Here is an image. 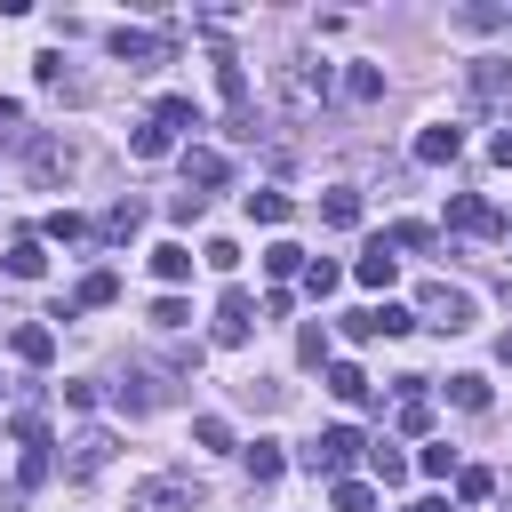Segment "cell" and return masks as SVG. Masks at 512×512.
Masks as SVG:
<instances>
[{"instance_id": "14", "label": "cell", "mask_w": 512, "mask_h": 512, "mask_svg": "<svg viewBox=\"0 0 512 512\" xmlns=\"http://www.w3.org/2000/svg\"><path fill=\"white\" fill-rule=\"evenodd\" d=\"M216 184H224V152H184V192H200V200H208Z\"/></svg>"}, {"instance_id": "31", "label": "cell", "mask_w": 512, "mask_h": 512, "mask_svg": "<svg viewBox=\"0 0 512 512\" xmlns=\"http://www.w3.org/2000/svg\"><path fill=\"white\" fill-rule=\"evenodd\" d=\"M296 360H304V368H328V328H320V320L296 328Z\"/></svg>"}, {"instance_id": "34", "label": "cell", "mask_w": 512, "mask_h": 512, "mask_svg": "<svg viewBox=\"0 0 512 512\" xmlns=\"http://www.w3.org/2000/svg\"><path fill=\"white\" fill-rule=\"evenodd\" d=\"M416 472H424V480H448V472H456V448H448V440H432V448L416 456Z\"/></svg>"}, {"instance_id": "32", "label": "cell", "mask_w": 512, "mask_h": 512, "mask_svg": "<svg viewBox=\"0 0 512 512\" xmlns=\"http://www.w3.org/2000/svg\"><path fill=\"white\" fill-rule=\"evenodd\" d=\"M328 504H336V512H376V488H368V480H336Z\"/></svg>"}, {"instance_id": "28", "label": "cell", "mask_w": 512, "mask_h": 512, "mask_svg": "<svg viewBox=\"0 0 512 512\" xmlns=\"http://www.w3.org/2000/svg\"><path fill=\"white\" fill-rule=\"evenodd\" d=\"M40 232H48V240H64V248H80V240H88V216H72V208H56V216H48Z\"/></svg>"}, {"instance_id": "36", "label": "cell", "mask_w": 512, "mask_h": 512, "mask_svg": "<svg viewBox=\"0 0 512 512\" xmlns=\"http://www.w3.org/2000/svg\"><path fill=\"white\" fill-rule=\"evenodd\" d=\"M456 496H464V504H480V496H496V472H480V464H472V472H456Z\"/></svg>"}, {"instance_id": "33", "label": "cell", "mask_w": 512, "mask_h": 512, "mask_svg": "<svg viewBox=\"0 0 512 512\" xmlns=\"http://www.w3.org/2000/svg\"><path fill=\"white\" fill-rule=\"evenodd\" d=\"M248 216L256 224H288V192H248Z\"/></svg>"}, {"instance_id": "16", "label": "cell", "mask_w": 512, "mask_h": 512, "mask_svg": "<svg viewBox=\"0 0 512 512\" xmlns=\"http://www.w3.org/2000/svg\"><path fill=\"white\" fill-rule=\"evenodd\" d=\"M128 512H184V480H144L128 496Z\"/></svg>"}, {"instance_id": "7", "label": "cell", "mask_w": 512, "mask_h": 512, "mask_svg": "<svg viewBox=\"0 0 512 512\" xmlns=\"http://www.w3.org/2000/svg\"><path fill=\"white\" fill-rule=\"evenodd\" d=\"M448 224H456V232H504V216H496L480 192H456V200H448Z\"/></svg>"}, {"instance_id": "5", "label": "cell", "mask_w": 512, "mask_h": 512, "mask_svg": "<svg viewBox=\"0 0 512 512\" xmlns=\"http://www.w3.org/2000/svg\"><path fill=\"white\" fill-rule=\"evenodd\" d=\"M248 328H256L248 288H224V304H216V344H248Z\"/></svg>"}, {"instance_id": "42", "label": "cell", "mask_w": 512, "mask_h": 512, "mask_svg": "<svg viewBox=\"0 0 512 512\" xmlns=\"http://www.w3.org/2000/svg\"><path fill=\"white\" fill-rule=\"evenodd\" d=\"M488 152H496V160H504V168H512V128H504V136H496V144H488Z\"/></svg>"}, {"instance_id": "3", "label": "cell", "mask_w": 512, "mask_h": 512, "mask_svg": "<svg viewBox=\"0 0 512 512\" xmlns=\"http://www.w3.org/2000/svg\"><path fill=\"white\" fill-rule=\"evenodd\" d=\"M424 320L456 336V328H472V296H464V288H448V280H432V288H424Z\"/></svg>"}, {"instance_id": "23", "label": "cell", "mask_w": 512, "mask_h": 512, "mask_svg": "<svg viewBox=\"0 0 512 512\" xmlns=\"http://www.w3.org/2000/svg\"><path fill=\"white\" fill-rule=\"evenodd\" d=\"M368 472H376L384 488H400V480H408V456H400L392 440H376V448H368Z\"/></svg>"}, {"instance_id": "25", "label": "cell", "mask_w": 512, "mask_h": 512, "mask_svg": "<svg viewBox=\"0 0 512 512\" xmlns=\"http://www.w3.org/2000/svg\"><path fill=\"white\" fill-rule=\"evenodd\" d=\"M112 296H120V272H88V280L72 288V312H80V304H112Z\"/></svg>"}, {"instance_id": "13", "label": "cell", "mask_w": 512, "mask_h": 512, "mask_svg": "<svg viewBox=\"0 0 512 512\" xmlns=\"http://www.w3.org/2000/svg\"><path fill=\"white\" fill-rule=\"evenodd\" d=\"M464 88H472V96H480V104H496V96H504V88H512V64H504V56H480V64H472V80H464Z\"/></svg>"}, {"instance_id": "11", "label": "cell", "mask_w": 512, "mask_h": 512, "mask_svg": "<svg viewBox=\"0 0 512 512\" xmlns=\"http://www.w3.org/2000/svg\"><path fill=\"white\" fill-rule=\"evenodd\" d=\"M104 464H112V432H80L64 472H72V480H88V472H104Z\"/></svg>"}, {"instance_id": "17", "label": "cell", "mask_w": 512, "mask_h": 512, "mask_svg": "<svg viewBox=\"0 0 512 512\" xmlns=\"http://www.w3.org/2000/svg\"><path fill=\"white\" fill-rule=\"evenodd\" d=\"M32 176H40V184H56V176H72V144H56V136H40V144H32Z\"/></svg>"}, {"instance_id": "35", "label": "cell", "mask_w": 512, "mask_h": 512, "mask_svg": "<svg viewBox=\"0 0 512 512\" xmlns=\"http://www.w3.org/2000/svg\"><path fill=\"white\" fill-rule=\"evenodd\" d=\"M400 432H432V400H424V392L400 400Z\"/></svg>"}, {"instance_id": "24", "label": "cell", "mask_w": 512, "mask_h": 512, "mask_svg": "<svg viewBox=\"0 0 512 512\" xmlns=\"http://www.w3.org/2000/svg\"><path fill=\"white\" fill-rule=\"evenodd\" d=\"M168 144H176V136H168L160 120H144V128L128 136V152H136V160H168Z\"/></svg>"}, {"instance_id": "44", "label": "cell", "mask_w": 512, "mask_h": 512, "mask_svg": "<svg viewBox=\"0 0 512 512\" xmlns=\"http://www.w3.org/2000/svg\"><path fill=\"white\" fill-rule=\"evenodd\" d=\"M504 24H512V16H504Z\"/></svg>"}, {"instance_id": "22", "label": "cell", "mask_w": 512, "mask_h": 512, "mask_svg": "<svg viewBox=\"0 0 512 512\" xmlns=\"http://www.w3.org/2000/svg\"><path fill=\"white\" fill-rule=\"evenodd\" d=\"M152 120L176 136V128H200V104H192V96H160V104H152Z\"/></svg>"}, {"instance_id": "20", "label": "cell", "mask_w": 512, "mask_h": 512, "mask_svg": "<svg viewBox=\"0 0 512 512\" xmlns=\"http://www.w3.org/2000/svg\"><path fill=\"white\" fill-rule=\"evenodd\" d=\"M280 472H288V456H280V440H256V448H248V480H256V488H272Z\"/></svg>"}, {"instance_id": "6", "label": "cell", "mask_w": 512, "mask_h": 512, "mask_svg": "<svg viewBox=\"0 0 512 512\" xmlns=\"http://www.w3.org/2000/svg\"><path fill=\"white\" fill-rule=\"evenodd\" d=\"M464 152V128H448V120H432V128H416V160L424 168H448Z\"/></svg>"}, {"instance_id": "10", "label": "cell", "mask_w": 512, "mask_h": 512, "mask_svg": "<svg viewBox=\"0 0 512 512\" xmlns=\"http://www.w3.org/2000/svg\"><path fill=\"white\" fill-rule=\"evenodd\" d=\"M328 392H336L344 408H368V400H376V384H368V368H352V360H328Z\"/></svg>"}, {"instance_id": "1", "label": "cell", "mask_w": 512, "mask_h": 512, "mask_svg": "<svg viewBox=\"0 0 512 512\" xmlns=\"http://www.w3.org/2000/svg\"><path fill=\"white\" fill-rule=\"evenodd\" d=\"M272 88H280V112H288V120H312V112L328 104V64H312V56H288V64L272 72Z\"/></svg>"}, {"instance_id": "8", "label": "cell", "mask_w": 512, "mask_h": 512, "mask_svg": "<svg viewBox=\"0 0 512 512\" xmlns=\"http://www.w3.org/2000/svg\"><path fill=\"white\" fill-rule=\"evenodd\" d=\"M392 272H400L392 240H368V248H360V264H352V280H360V288H392Z\"/></svg>"}, {"instance_id": "41", "label": "cell", "mask_w": 512, "mask_h": 512, "mask_svg": "<svg viewBox=\"0 0 512 512\" xmlns=\"http://www.w3.org/2000/svg\"><path fill=\"white\" fill-rule=\"evenodd\" d=\"M16 128H24V104H16V96H0V136H16Z\"/></svg>"}, {"instance_id": "15", "label": "cell", "mask_w": 512, "mask_h": 512, "mask_svg": "<svg viewBox=\"0 0 512 512\" xmlns=\"http://www.w3.org/2000/svg\"><path fill=\"white\" fill-rule=\"evenodd\" d=\"M320 224H328V232H352V224H360V192H352V184L320 192Z\"/></svg>"}, {"instance_id": "39", "label": "cell", "mask_w": 512, "mask_h": 512, "mask_svg": "<svg viewBox=\"0 0 512 512\" xmlns=\"http://www.w3.org/2000/svg\"><path fill=\"white\" fill-rule=\"evenodd\" d=\"M200 264H208V272H232V264H240V248H232V240H208V248H200Z\"/></svg>"}, {"instance_id": "19", "label": "cell", "mask_w": 512, "mask_h": 512, "mask_svg": "<svg viewBox=\"0 0 512 512\" xmlns=\"http://www.w3.org/2000/svg\"><path fill=\"white\" fill-rule=\"evenodd\" d=\"M152 272H160L168 288H176V280H192V248H184V240H160V248H152Z\"/></svg>"}, {"instance_id": "38", "label": "cell", "mask_w": 512, "mask_h": 512, "mask_svg": "<svg viewBox=\"0 0 512 512\" xmlns=\"http://www.w3.org/2000/svg\"><path fill=\"white\" fill-rule=\"evenodd\" d=\"M384 240H392V248H432V224H392Z\"/></svg>"}, {"instance_id": "27", "label": "cell", "mask_w": 512, "mask_h": 512, "mask_svg": "<svg viewBox=\"0 0 512 512\" xmlns=\"http://www.w3.org/2000/svg\"><path fill=\"white\" fill-rule=\"evenodd\" d=\"M136 224H144V200H112V208H104V232H112V240H128Z\"/></svg>"}, {"instance_id": "12", "label": "cell", "mask_w": 512, "mask_h": 512, "mask_svg": "<svg viewBox=\"0 0 512 512\" xmlns=\"http://www.w3.org/2000/svg\"><path fill=\"white\" fill-rule=\"evenodd\" d=\"M112 56L144 72V64H160V40H152V32H136V24H120V32H112Z\"/></svg>"}, {"instance_id": "30", "label": "cell", "mask_w": 512, "mask_h": 512, "mask_svg": "<svg viewBox=\"0 0 512 512\" xmlns=\"http://www.w3.org/2000/svg\"><path fill=\"white\" fill-rule=\"evenodd\" d=\"M336 288H344V264H320V256H312V264H304V296H336Z\"/></svg>"}, {"instance_id": "4", "label": "cell", "mask_w": 512, "mask_h": 512, "mask_svg": "<svg viewBox=\"0 0 512 512\" xmlns=\"http://www.w3.org/2000/svg\"><path fill=\"white\" fill-rule=\"evenodd\" d=\"M344 328H352V336H408L416 312H408V304H368V312H344Z\"/></svg>"}, {"instance_id": "26", "label": "cell", "mask_w": 512, "mask_h": 512, "mask_svg": "<svg viewBox=\"0 0 512 512\" xmlns=\"http://www.w3.org/2000/svg\"><path fill=\"white\" fill-rule=\"evenodd\" d=\"M448 400H456L464 416H480V408H488V376H448Z\"/></svg>"}, {"instance_id": "37", "label": "cell", "mask_w": 512, "mask_h": 512, "mask_svg": "<svg viewBox=\"0 0 512 512\" xmlns=\"http://www.w3.org/2000/svg\"><path fill=\"white\" fill-rule=\"evenodd\" d=\"M192 440H200V448H232V424H224V416H200Z\"/></svg>"}, {"instance_id": "18", "label": "cell", "mask_w": 512, "mask_h": 512, "mask_svg": "<svg viewBox=\"0 0 512 512\" xmlns=\"http://www.w3.org/2000/svg\"><path fill=\"white\" fill-rule=\"evenodd\" d=\"M0 264H8V280H40V272H48V248H40V240H16Z\"/></svg>"}, {"instance_id": "9", "label": "cell", "mask_w": 512, "mask_h": 512, "mask_svg": "<svg viewBox=\"0 0 512 512\" xmlns=\"http://www.w3.org/2000/svg\"><path fill=\"white\" fill-rule=\"evenodd\" d=\"M8 352H16L24 368H48V360H56V328H40V320H24V328L8 336Z\"/></svg>"}, {"instance_id": "21", "label": "cell", "mask_w": 512, "mask_h": 512, "mask_svg": "<svg viewBox=\"0 0 512 512\" xmlns=\"http://www.w3.org/2000/svg\"><path fill=\"white\" fill-rule=\"evenodd\" d=\"M344 96H352V104H376V96H384V64H352V72H344Z\"/></svg>"}, {"instance_id": "2", "label": "cell", "mask_w": 512, "mask_h": 512, "mask_svg": "<svg viewBox=\"0 0 512 512\" xmlns=\"http://www.w3.org/2000/svg\"><path fill=\"white\" fill-rule=\"evenodd\" d=\"M360 448H368V440H360L352 424H328V432L304 448V464H312V472H352V464H360Z\"/></svg>"}, {"instance_id": "29", "label": "cell", "mask_w": 512, "mask_h": 512, "mask_svg": "<svg viewBox=\"0 0 512 512\" xmlns=\"http://www.w3.org/2000/svg\"><path fill=\"white\" fill-rule=\"evenodd\" d=\"M264 272H272V280L304 272V248H296V240H272V248H264Z\"/></svg>"}, {"instance_id": "43", "label": "cell", "mask_w": 512, "mask_h": 512, "mask_svg": "<svg viewBox=\"0 0 512 512\" xmlns=\"http://www.w3.org/2000/svg\"><path fill=\"white\" fill-rule=\"evenodd\" d=\"M400 512H448V504H440V496H416V504H400Z\"/></svg>"}, {"instance_id": "40", "label": "cell", "mask_w": 512, "mask_h": 512, "mask_svg": "<svg viewBox=\"0 0 512 512\" xmlns=\"http://www.w3.org/2000/svg\"><path fill=\"white\" fill-rule=\"evenodd\" d=\"M184 320H192L184 296H160V304H152V328H184Z\"/></svg>"}]
</instances>
